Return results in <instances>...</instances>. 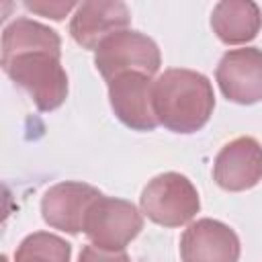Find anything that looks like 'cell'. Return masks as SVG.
Masks as SVG:
<instances>
[{
    "instance_id": "6da1fadb",
    "label": "cell",
    "mask_w": 262,
    "mask_h": 262,
    "mask_svg": "<svg viewBox=\"0 0 262 262\" xmlns=\"http://www.w3.org/2000/svg\"><path fill=\"white\" fill-rule=\"evenodd\" d=\"M2 70L43 113L68 98V74L61 66V37L33 18H16L2 31Z\"/></svg>"
},
{
    "instance_id": "7a4b0ae2",
    "label": "cell",
    "mask_w": 262,
    "mask_h": 262,
    "mask_svg": "<svg viewBox=\"0 0 262 262\" xmlns=\"http://www.w3.org/2000/svg\"><path fill=\"white\" fill-rule=\"evenodd\" d=\"M213 108V86L201 72L172 68L154 80V113L168 131L194 133L209 123Z\"/></svg>"
},
{
    "instance_id": "3957f363",
    "label": "cell",
    "mask_w": 262,
    "mask_h": 262,
    "mask_svg": "<svg viewBox=\"0 0 262 262\" xmlns=\"http://www.w3.org/2000/svg\"><path fill=\"white\" fill-rule=\"evenodd\" d=\"M141 229L143 217L133 203L100 194L86 213L82 233L98 250L125 252Z\"/></svg>"
},
{
    "instance_id": "277c9868",
    "label": "cell",
    "mask_w": 262,
    "mask_h": 262,
    "mask_svg": "<svg viewBox=\"0 0 262 262\" xmlns=\"http://www.w3.org/2000/svg\"><path fill=\"white\" fill-rule=\"evenodd\" d=\"M139 205L149 221L164 227H180L199 213L201 199L184 174L164 172L147 182Z\"/></svg>"
},
{
    "instance_id": "5b68a950",
    "label": "cell",
    "mask_w": 262,
    "mask_h": 262,
    "mask_svg": "<svg viewBox=\"0 0 262 262\" xmlns=\"http://www.w3.org/2000/svg\"><path fill=\"white\" fill-rule=\"evenodd\" d=\"M94 66L106 82L127 72L154 76L162 66V55L154 39L125 29L113 33L94 49Z\"/></svg>"
},
{
    "instance_id": "8992f818",
    "label": "cell",
    "mask_w": 262,
    "mask_h": 262,
    "mask_svg": "<svg viewBox=\"0 0 262 262\" xmlns=\"http://www.w3.org/2000/svg\"><path fill=\"white\" fill-rule=\"evenodd\" d=\"M108 100L117 119L135 131H154V80L141 72H127L108 82Z\"/></svg>"
},
{
    "instance_id": "52a82bcc",
    "label": "cell",
    "mask_w": 262,
    "mask_h": 262,
    "mask_svg": "<svg viewBox=\"0 0 262 262\" xmlns=\"http://www.w3.org/2000/svg\"><path fill=\"white\" fill-rule=\"evenodd\" d=\"M215 80L223 96L237 104L262 100V49H229L217 63Z\"/></svg>"
},
{
    "instance_id": "ba28073f",
    "label": "cell",
    "mask_w": 262,
    "mask_h": 262,
    "mask_svg": "<svg viewBox=\"0 0 262 262\" xmlns=\"http://www.w3.org/2000/svg\"><path fill=\"white\" fill-rule=\"evenodd\" d=\"M100 194L102 192L96 186L86 182H76V180L57 182L51 188H47L41 199L43 221L53 229L76 235L84 227V219L90 205Z\"/></svg>"
},
{
    "instance_id": "9c48e42d",
    "label": "cell",
    "mask_w": 262,
    "mask_h": 262,
    "mask_svg": "<svg viewBox=\"0 0 262 262\" xmlns=\"http://www.w3.org/2000/svg\"><path fill=\"white\" fill-rule=\"evenodd\" d=\"M215 182L229 192L254 188L262 180V145L254 137H235L225 143L213 162Z\"/></svg>"
},
{
    "instance_id": "30bf717a",
    "label": "cell",
    "mask_w": 262,
    "mask_h": 262,
    "mask_svg": "<svg viewBox=\"0 0 262 262\" xmlns=\"http://www.w3.org/2000/svg\"><path fill=\"white\" fill-rule=\"evenodd\" d=\"M239 254L237 233L217 219H199L180 237L182 262H237Z\"/></svg>"
},
{
    "instance_id": "8fae6325",
    "label": "cell",
    "mask_w": 262,
    "mask_h": 262,
    "mask_svg": "<svg viewBox=\"0 0 262 262\" xmlns=\"http://www.w3.org/2000/svg\"><path fill=\"white\" fill-rule=\"evenodd\" d=\"M131 23V12L119 0H90L78 4L72 20L70 35L84 49H96L113 33L125 31Z\"/></svg>"
},
{
    "instance_id": "7c38bea8",
    "label": "cell",
    "mask_w": 262,
    "mask_h": 262,
    "mask_svg": "<svg viewBox=\"0 0 262 262\" xmlns=\"http://www.w3.org/2000/svg\"><path fill=\"white\" fill-rule=\"evenodd\" d=\"M211 27L225 45H244L258 37L262 12L252 0H223L211 12Z\"/></svg>"
},
{
    "instance_id": "4fadbf2b",
    "label": "cell",
    "mask_w": 262,
    "mask_h": 262,
    "mask_svg": "<svg viewBox=\"0 0 262 262\" xmlns=\"http://www.w3.org/2000/svg\"><path fill=\"white\" fill-rule=\"evenodd\" d=\"M70 258L72 246L49 231H35L27 235L14 252V262H70Z\"/></svg>"
},
{
    "instance_id": "5bb4252c",
    "label": "cell",
    "mask_w": 262,
    "mask_h": 262,
    "mask_svg": "<svg viewBox=\"0 0 262 262\" xmlns=\"http://www.w3.org/2000/svg\"><path fill=\"white\" fill-rule=\"evenodd\" d=\"M25 8L35 14H41V16L53 18V20H61L70 10L78 8V4L76 2H37V0L31 2V0H27Z\"/></svg>"
},
{
    "instance_id": "9a60e30c",
    "label": "cell",
    "mask_w": 262,
    "mask_h": 262,
    "mask_svg": "<svg viewBox=\"0 0 262 262\" xmlns=\"http://www.w3.org/2000/svg\"><path fill=\"white\" fill-rule=\"evenodd\" d=\"M78 262H131V258L125 252H104L88 244L82 248Z\"/></svg>"
}]
</instances>
